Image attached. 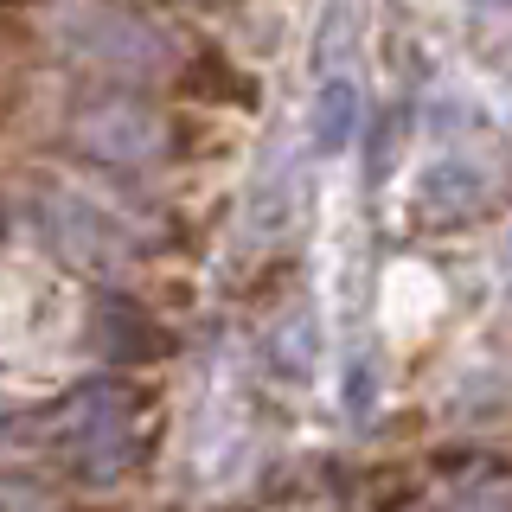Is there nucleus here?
I'll use <instances>...</instances> for the list:
<instances>
[{"mask_svg": "<svg viewBox=\"0 0 512 512\" xmlns=\"http://www.w3.org/2000/svg\"><path fill=\"white\" fill-rule=\"evenodd\" d=\"M71 141L90 160H109V167H148V160L167 154V122L135 96H103V103L77 109Z\"/></svg>", "mask_w": 512, "mask_h": 512, "instance_id": "nucleus-2", "label": "nucleus"}, {"mask_svg": "<svg viewBox=\"0 0 512 512\" xmlns=\"http://www.w3.org/2000/svg\"><path fill=\"white\" fill-rule=\"evenodd\" d=\"M64 32H71V52H84L90 64L122 71V77H154L167 64V32L141 20L135 7H109V0L64 7Z\"/></svg>", "mask_w": 512, "mask_h": 512, "instance_id": "nucleus-1", "label": "nucleus"}, {"mask_svg": "<svg viewBox=\"0 0 512 512\" xmlns=\"http://www.w3.org/2000/svg\"><path fill=\"white\" fill-rule=\"evenodd\" d=\"M0 512H45L39 487H0Z\"/></svg>", "mask_w": 512, "mask_h": 512, "instance_id": "nucleus-5", "label": "nucleus"}, {"mask_svg": "<svg viewBox=\"0 0 512 512\" xmlns=\"http://www.w3.org/2000/svg\"><path fill=\"white\" fill-rule=\"evenodd\" d=\"M346 122H352V90L346 84H327V96H320V141H340L346 135Z\"/></svg>", "mask_w": 512, "mask_h": 512, "instance_id": "nucleus-4", "label": "nucleus"}, {"mask_svg": "<svg viewBox=\"0 0 512 512\" xmlns=\"http://www.w3.org/2000/svg\"><path fill=\"white\" fill-rule=\"evenodd\" d=\"M39 212H45V231H52V244L64 250V263H77L84 276H109V269H122V250H128V244L109 231V218H96L90 205L71 199V192H52Z\"/></svg>", "mask_w": 512, "mask_h": 512, "instance_id": "nucleus-3", "label": "nucleus"}]
</instances>
